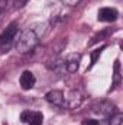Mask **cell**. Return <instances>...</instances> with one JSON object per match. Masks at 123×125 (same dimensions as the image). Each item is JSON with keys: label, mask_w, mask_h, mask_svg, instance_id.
Listing matches in <instances>:
<instances>
[{"label": "cell", "mask_w": 123, "mask_h": 125, "mask_svg": "<svg viewBox=\"0 0 123 125\" xmlns=\"http://www.w3.org/2000/svg\"><path fill=\"white\" fill-rule=\"evenodd\" d=\"M7 4H9V0H0V15L4 13V10L7 9Z\"/></svg>", "instance_id": "cell-15"}, {"label": "cell", "mask_w": 123, "mask_h": 125, "mask_svg": "<svg viewBox=\"0 0 123 125\" xmlns=\"http://www.w3.org/2000/svg\"><path fill=\"white\" fill-rule=\"evenodd\" d=\"M81 100H83V96H81V93H80V92H77V90H72V92L70 93V96L65 99V106H68V108L74 109V108L80 106Z\"/></svg>", "instance_id": "cell-8"}, {"label": "cell", "mask_w": 123, "mask_h": 125, "mask_svg": "<svg viewBox=\"0 0 123 125\" xmlns=\"http://www.w3.org/2000/svg\"><path fill=\"white\" fill-rule=\"evenodd\" d=\"M120 84V62L119 60H116L114 62V86Z\"/></svg>", "instance_id": "cell-11"}, {"label": "cell", "mask_w": 123, "mask_h": 125, "mask_svg": "<svg viewBox=\"0 0 123 125\" xmlns=\"http://www.w3.org/2000/svg\"><path fill=\"white\" fill-rule=\"evenodd\" d=\"M78 1H80V0H62V3L67 4V6H75Z\"/></svg>", "instance_id": "cell-17"}, {"label": "cell", "mask_w": 123, "mask_h": 125, "mask_svg": "<svg viewBox=\"0 0 123 125\" xmlns=\"http://www.w3.org/2000/svg\"><path fill=\"white\" fill-rule=\"evenodd\" d=\"M93 112H96V114H98V115H101L104 118H110L112 115L116 114V106L113 103H110V102L103 100V102H98L97 105L93 106Z\"/></svg>", "instance_id": "cell-3"}, {"label": "cell", "mask_w": 123, "mask_h": 125, "mask_svg": "<svg viewBox=\"0 0 123 125\" xmlns=\"http://www.w3.org/2000/svg\"><path fill=\"white\" fill-rule=\"evenodd\" d=\"M110 33V31H103L101 33H97L94 38H93L91 41H90V45H93V44H96V42H98V41H103V38H106L107 35Z\"/></svg>", "instance_id": "cell-13"}, {"label": "cell", "mask_w": 123, "mask_h": 125, "mask_svg": "<svg viewBox=\"0 0 123 125\" xmlns=\"http://www.w3.org/2000/svg\"><path fill=\"white\" fill-rule=\"evenodd\" d=\"M16 36H18V23L13 22L0 33V48H1V51L9 50L12 47L13 41L16 39Z\"/></svg>", "instance_id": "cell-2"}, {"label": "cell", "mask_w": 123, "mask_h": 125, "mask_svg": "<svg viewBox=\"0 0 123 125\" xmlns=\"http://www.w3.org/2000/svg\"><path fill=\"white\" fill-rule=\"evenodd\" d=\"M45 99H46L48 103H51L54 106H60V108L65 106V97H64V93L61 90H51V92H48L45 94Z\"/></svg>", "instance_id": "cell-6"}, {"label": "cell", "mask_w": 123, "mask_h": 125, "mask_svg": "<svg viewBox=\"0 0 123 125\" xmlns=\"http://www.w3.org/2000/svg\"><path fill=\"white\" fill-rule=\"evenodd\" d=\"M80 61H81V54H77V52H72V54H68L64 60L65 64V70L68 73H75L80 67Z\"/></svg>", "instance_id": "cell-4"}, {"label": "cell", "mask_w": 123, "mask_h": 125, "mask_svg": "<svg viewBox=\"0 0 123 125\" xmlns=\"http://www.w3.org/2000/svg\"><path fill=\"white\" fill-rule=\"evenodd\" d=\"M104 48H106V47H101V48H97V50H94V51H93L91 54H90V57H91V62H90V65H88V68H91L93 65H94V64L97 62V58H98V57L101 55V51H103Z\"/></svg>", "instance_id": "cell-10"}, {"label": "cell", "mask_w": 123, "mask_h": 125, "mask_svg": "<svg viewBox=\"0 0 123 125\" xmlns=\"http://www.w3.org/2000/svg\"><path fill=\"white\" fill-rule=\"evenodd\" d=\"M45 28H46L45 23H33V25H31L28 29H25L19 35V39L16 41V50L20 54L32 52L38 47L42 35L45 33Z\"/></svg>", "instance_id": "cell-1"}, {"label": "cell", "mask_w": 123, "mask_h": 125, "mask_svg": "<svg viewBox=\"0 0 123 125\" xmlns=\"http://www.w3.org/2000/svg\"><path fill=\"white\" fill-rule=\"evenodd\" d=\"M28 1H29V0H15V1H13L15 9H22V7H23Z\"/></svg>", "instance_id": "cell-14"}, {"label": "cell", "mask_w": 123, "mask_h": 125, "mask_svg": "<svg viewBox=\"0 0 123 125\" xmlns=\"http://www.w3.org/2000/svg\"><path fill=\"white\" fill-rule=\"evenodd\" d=\"M83 125H100V122L96 121V119H84Z\"/></svg>", "instance_id": "cell-16"}, {"label": "cell", "mask_w": 123, "mask_h": 125, "mask_svg": "<svg viewBox=\"0 0 123 125\" xmlns=\"http://www.w3.org/2000/svg\"><path fill=\"white\" fill-rule=\"evenodd\" d=\"M19 82H20V86H22V89H23V90H29V89H32V87L35 86L36 79H35V76H33V73H32V71L25 70V71L20 74Z\"/></svg>", "instance_id": "cell-7"}, {"label": "cell", "mask_w": 123, "mask_h": 125, "mask_svg": "<svg viewBox=\"0 0 123 125\" xmlns=\"http://www.w3.org/2000/svg\"><path fill=\"white\" fill-rule=\"evenodd\" d=\"M109 121H110V125H120L122 124V114L120 112H116L114 115H112L109 118Z\"/></svg>", "instance_id": "cell-12"}, {"label": "cell", "mask_w": 123, "mask_h": 125, "mask_svg": "<svg viewBox=\"0 0 123 125\" xmlns=\"http://www.w3.org/2000/svg\"><path fill=\"white\" fill-rule=\"evenodd\" d=\"M44 122V115L41 112H31L29 111V116H28V121L26 124L29 125H42Z\"/></svg>", "instance_id": "cell-9"}, {"label": "cell", "mask_w": 123, "mask_h": 125, "mask_svg": "<svg viewBox=\"0 0 123 125\" xmlns=\"http://www.w3.org/2000/svg\"><path fill=\"white\" fill-rule=\"evenodd\" d=\"M117 18H119V12L114 7H101L97 16L100 22H114Z\"/></svg>", "instance_id": "cell-5"}]
</instances>
